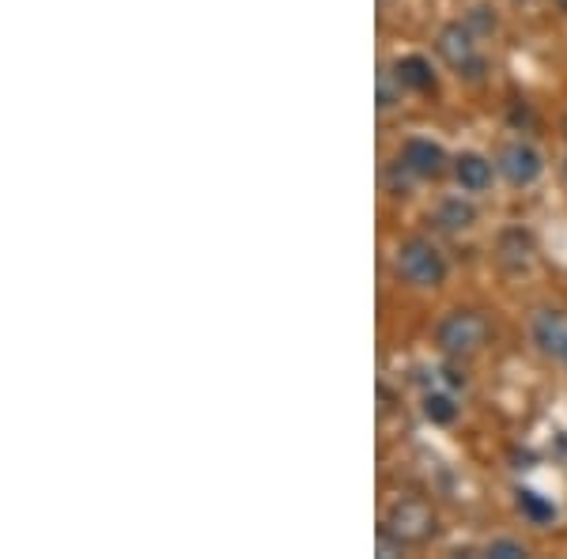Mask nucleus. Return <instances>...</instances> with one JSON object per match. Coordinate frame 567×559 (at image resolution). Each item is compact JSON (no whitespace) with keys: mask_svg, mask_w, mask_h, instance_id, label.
<instances>
[{"mask_svg":"<svg viewBox=\"0 0 567 559\" xmlns=\"http://www.w3.org/2000/svg\"><path fill=\"white\" fill-rule=\"evenodd\" d=\"M424 416H428L431 424H450L458 416V405H454V397H447V393H431L428 401H424Z\"/></svg>","mask_w":567,"mask_h":559,"instance_id":"nucleus-13","label":"nucleus"},{"mask_svg":"<svg viewBox=\"0 0 567 559\" xmlns=\"http://www.w3.org/2000/svg\"><path fill=\"white\" fill-rule=\"evenodd\" d=\"M439 53H443V61H447L450 68H458V72L481 68V61H477V42H473L469 27H462V23H450V27L439 31Z\"/></svg>","mask_w":567,"mask_h":559,"instance_id":"nucleus-5","label":"nucleus"},{"mask_svg":"<svg viewBox=\"0 0 567 559\" xmlns=\"http://www.w3.org/2000/svg\"><path fill=\"white\" fill-rule=\"evenodd\" d=\"M397 163L409 170V174H416V178H435L443 170V163H447V155H443L439 144H431L424 136H413V140H405Z\"/></svg>","mask_w":567,"mask_h":559,"instance_id":"nucleus-6","label":"nucleus"},{"mask_svg":"<svg viewBox=\"0 0 567 559\" xmlns=\"http://www.w3.org/2000/svg\"><path fill=\"white\" fill-rule=\"evenodd\" d=\"M564 359H567V352H564Z\"/></svg>","mask_w":567,"mask_h":559,"instance_id":"nucleus-17","label":"nucleus"},{"mask_svg":"<svg viewBox=\"0 0 567 559\" xmlns=\"http://www.w3.org/2000/svg\"><path fill=\"white\" fill-rule=\"evenodd\" d=\"M552 4H556V8H560V12H567V0H552Z\"/></svg>","mask_w":567,"mask_h":559,"instance_id":"nucleus-16","label":"nucleus"},{"mask_svg":"<svg viewBox=\"0 0 567 559\" xmlns=\"http://www.w3.org/2000/svg\"><path fill=\"white\" fill-rule=\"evenodd\" d=\"M533 344L545 352V356L564 359L567 352V318L560 310H541L533 318Z\"/></svg>","mask_w":567,"mask_h":559,"instance_id":"nucleus-7","label":"nucleus"},{"mask_svg":"<svg viewBox=\"0 0 567 559\" xmlns=\"http://www.w3.org/2000/svg\"><path fill=\"white\" fill-rule=\"evenodd\" d=\"M488 337V322H484L481 314H473V310H458V314H450L443 318L439 325V348L450 352V356H469V352H477Z\"/></svg>","mask_w":567,"mask_h":559,"instance_id":"nucleus-2","label":"nucleus"},{"mask_svg":"<svg viewBox=\"0 0 567 559\" xmlns=\"http://www.w3.org/2000/svg\"><path fill=\"white\" fill-rule=\"evenodd\" d=\"M454 174H458V186H462L465 193H484V189L492 186V163H488L484 155H473V152L458 155Z\"/></svg>","mask_w":567,"mask_h":559,"instance_id":"nucleus-8","label":"nucleus"},{"mask_svg":"<svg viewBox=\"0 0 567 559\" xmlns=\"http://www.w3.org/2000/svg\"><path fill=\"white\" fill-rule=\"evenodd\" d=\"M397 272H401V280H409L416 288H439L447 280V261H443V254L431 242L409 238L397 250Z\"/></svg>","mask_w":567,"mask_h":559,"instance_id":"nucleus-1","label":"nucleus"},{"mask_svg":"<svg viewBox=\"0 0 567 559\" xmlns=\"http://www.w3.org/2000/svg\"><path fill=\"white\" fill-rule=\"evenodd\" d=\"M397 84L413 87V91H431V87H435V72H431L428 57H420V53L401 57V61H397Z\"/></svg>","mask_w":567,"mask_h":559,"instance_id":"nucleus-9","label":"nucleus"},{"mask_svg":"<svg viewBox=\"0 0 567 559\" xmlns=\"http://www.w3.org/2000/svg\"><path fill=\"white\" fill-rule=\"evenodd\" d=\"M386 533H394L397 541H424L431 533V510L420 499H397L386 518Z\"/></svg>","mask_w":567,"mask_h":559,"instance_id":"nucleus-3","label":"nucleus"},{"mask_svg":"<svg viewBox=\"0 0 567 559\" xmlns=\"http://www.w3.org/2000/svg\"><path fill=\"white\" fill-rule=\"evenodd\" d=\"M499 170H503V178L511 182V186H533L537 178H541V152L530 148V144H507L503 155H499Z\"/></svg>","mask_w":567,"mask_h":559,"instance_id":"nucleus-4","label":"nucleus"},{"mask_svg":"<svg viewBox=\"0 0 567 559\" xmlns=\"http://www.w3.org/2000/svg\"><path fill=\"white\" fill-rule=\"evenodd\" d=\"M473 220H477V212H473V204L462 201V197H447V201L439 204V212H435V223L447 227V231H465Z\"/></svg>","mask_w":567,"mask_h":559,"instance_id":"nucleus-10","label":"nucleus"},{"mask_svg":"<svg viewBox=\"0 0 567 559\" xmlns=\"http://www.w3.org/2000/svg\"><path fill=\"white\" fill-rule=\"evenodd\" d=\"M488 556L518 559V556H526V548H522L518 541H492V544H488Z\"/></svg>","mask_w":567,"mask_h":559,"instance_id":"nucleus-14","label":"nucleus"},{"mask_svg":"<svg viewBox=\"0 0 567 559\" xmlns=\"http://www.w3.org/2000/svg\"><path fill=\"white\" fill-rule=\"evenodd\" d=\"M499 250H503V261L511 265V269H518V265H526L533 254V242L526 231H507L503 235V242H499Z\"/></svg>","mask_w":567,"mask_h":559,"instance_id":"nucleus-11","label":"nucleus"},{"mask_svg":"<svg viewBox=\"0 0 567 559\" xmlns=\"http://www.w3.org/2000/svg\"><path fill=\"white\" fill-rule=\"evenodd\" d=\"M518 507L526 510V518H530V522H537V526H545V522H552V518H556V507H552L549 499H541L537 492L518 495Z\"/></svg>","mask_w":567,"mask_h":559,"instance_id":"nucleus-12","label":"nucleus"},{"mask_svg":"<svg viewBox=\"0 0 567 559\" xmlns=\"http://www.w3.org/2000/svg\"><path fill=\"white\" fill-rule=\"evenodd\" d=\"M394 72H382L378 76V106H394Z\"/></svg>","mask_w":567,"mask_h":559,"instance_id":"nucleus-15","label":"nucleus"}]
</instances>
